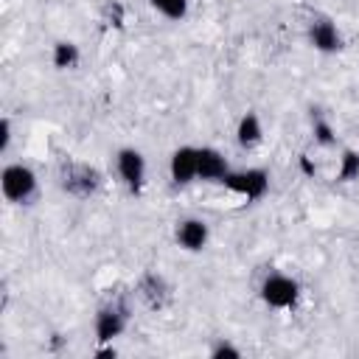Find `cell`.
<instances>
[{"instance_id":"1","label":"cell","mask_w":359,"mask_h":359,"mask_svg":"<svg viewBox=\"0 0 359 359\" xmlns=\"http://www.w3.org/2000/svg\"><path fill=\"white\" fill-rule=\"evenodd\" d=\"M0 188H3V196L8 202L25 205L36 194V174L25 163H8L0 174Z\"/></svg>"},{"instance_id":"2","label":"cell","mask_w":359,"mask_h":359,"mask_svg":"<svg viewBox=\"0 0 359 359\" xmlns=\"http://www.w3.org/2000/svg\"><path fill=\"white\" fill-rule=\"evenodd\" d=\"M300 297V286L294 278L283 275V272H272L264 278L261 283V300L269 309H292Z\"/></svg>"},{"instance_id":"3","label":"cell","mask_w":359,"mask_h":359,"mask_svg":"<svg viewBox=\"0 0 359 359\" xmlns=\"http://www.w3.org/2000/svg\"><path fill=\"white\" fill-rule=\"evenodd\" d=\"M224 188L244 199H261L269 191V174L264 168H230V174L224 177Z\"/></svg>"},{"instance_id":"4","label":"cell","mask_w":359,"mask_h":359,"mask_svg":"<svg viewBox=\"0 0 359 359\" xmlns=\"http://www.w3.org/2000/svg\"><path fill=\"white\" fill-rule=\"evenodd\" d=\"M115 171H118L121 182H123L129 191H140L143 182H146V157H143L137 149L126 146V149H121V151L115 154Z\"/></svg>"},{"instance_id":"5","label":"cell","mask_w":359,"mask_h":359,"mask_svg":"<svg viewBox=\"0 0 359 359\" xmlns=\"http://www.w3.org/2000/svg\"><path fill=\"white\" fill-rule=\"evenodd\" d=\"M168 174L174 185H188L199 180V146H180L171 151Z\"/></svg>"},{"instance_id":"6","label":"cell","mask_w":359,"mask_h":359,"mask_svg":"<svg viewBox=\"0 0 359 359\" xmlns=\"http://www.w3.org/2000/svg\"><path fill=\"white\" fill-rule=\"evenodd\" d=\"M174 238L177 244L185 250V252H199L208 247V238H210V230L202 219H182L177 222V230H174Z\"/></svg>"},{"instance_id":"7","label":"cell","mask_w":359,"mask_h":359,"mask_svg":"<svg viewBox=\"0 0 359 359\" xmlns=\"http://www.w3.org/2000/svg\"><path fill=\"white\" fill-rule=\"evenodd\" d=\"M126 328V309L121 306H104L98 314H95V337L98 342H112L115 337H121Z\"/></svg>"},{"instance_id":"8","label":"cell","mask_w":359,"mask_h":359,"mask_svg":"<svg viewBox=\"0 0 359 359\" xmlns=\"http://www.w3.org/2000/svg\"><path fill=\"white\" fill-rule=\"evenodd\" d=\"M230 174V165L224 160V154L213 146H199V180L205 182H224V177Z\"/></svg>"},{"instance_id":"9","label":"cell","mask_w":359,"mask_h":359,"mask_svg":"<svg viewBox=\"0 0 359 359\" xmlns=\"http://www.w3.org/2000/svg\"><path fill=\"white\" fill-rule=\"evenodd\" d=\"M309 42L314 50H323V53H334L342 48V34L337 31V25L331 20H314L309 25Z\"/></svg>"},{"instance_id":"10","label":"cell","mask_w":359,"mask_h":359,"mask_svg":"<svg viewBox=\"0 0 359 359\" xmlns=\"http://www.w3.org/2000/svg\"><path fill=\"white\" fill-rule=\"evenodd\" d=\"M236 140L241 149H252L264 140V126H261V118L255 112H244L238 118V126H236Z\"/></svg>"},{"instance_id":"11","label":"cell","mask_w":359,"mask_h":359,"mask_svg":"<svg viewBox=\"0 0 359 359\" xmlns=\"http://www.w3.org/2000/svg\"><path fill=\"white\" fill-rule=\"evenodd\" d=\"M95 185H98V174L90 165H70L65 174V188L79 196H87Z\"/></svg>"},{"instance_id":"12","label":"cell","mask_w":359,"mask_h":359,"mask_svg":"<svg viewBox=\"0 0 359 359\" xmlns=\"http://www.w3.org/2000/svg\"><path fill=\"white\" fill-rule=\"evenodd\" d=\"M79 59H81V53H79V45L76 42H56L53 45V53H50L53 67L67 70V67H76Z\"/></svg>"},{"instance_id":"13","label":"cell","mask_w":359,"mask_h":359,"mask_svg":"<svg viewBox=\"0 0 359 359\" xmlns=\"http://www.w3.org/2000/svg\"><path fill=\"white\" fill-rule=\"evenodd\" d=\"M149 6L160 14V17H165V20H185V14H188V0H149Z\"/></svg>"},{"instance_id":"14","label":"cell","mask_w":359,"mask_h":359,"mask_svg":"<svg viewBox=\"0 0 359 359\" xmlns=\"http://www.w3.org/2000/svg\"><path fill=\"white\" fill-rule=\"evenodd\" d=\"M165 292H168V286H165V280L160 275H146L140 280V294L149 300V306H160V297Z\"/></svg>"},{"instance_id":"15","label":"cell","mask_w":359,"mask_h":359,"mask_svg":"<svg viewBox=\"0 0 359 359\" xmlns=\"http://www.w3.org/2000/svg\"><path fill=\"white\" fill-rule=\"evenodd\" d=\"M337 177H339L342 182H353V180H359V151H353V149H345V151H342Z\"/></svg>"},{"instance_id":"16","label":"cell","mask_w":359,"mask_h":359,"mask_svg":"<svg viewBox=\"0 0 359 359\" xmlns=\"http://www.w3.org/2000/svg\"><path fill=\"white\" fill-rule=\"evenodd\" d=\"M314 137L323 146H331L334 143V129H331V123L325 118H314Z\"/></svg>"},{"instance_id":"17","label":"cell","mask_w":359,"mask_h":359,"mask_svg":"<svg viewBox=\"0 0 359 359\" xmlns=\"http://www.w3.org/2000/svg\"><path fill=\"white\" fill-rule=\"evenodd\" d=\"M210 356H213V359H224V356L238 359V356H241V351H238L236 345H230V342H224V339H222V342H216V345L210 348Z\"/></svg>"},{"instance_id":"18","label":"cell","mask_w":359,"mask_h":359,"mask_svg":"<svg viewBox=\"0 0 359 359\" xmlns=\"http://www.w3.org/2000/svg\"><path fill=\"white\" fill-rule=\"evenodd\" d=\"M8 146H11V121L3 118L0 121V151H8Z\"/></svg>"}]
</instances>
